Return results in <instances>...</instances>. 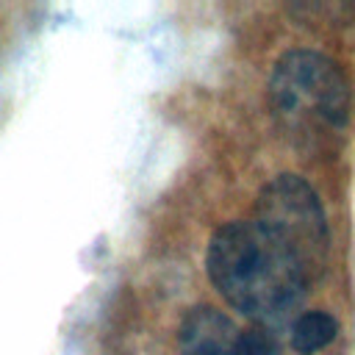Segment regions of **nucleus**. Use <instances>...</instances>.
Instances as JSON below:
<instances>
[{
	"mask_svg": "<svg viewBox=\"0 0 355 355\" xmlns=\"http://www.w3.org/2000/svg\"><path fill=\"white\" fill-rule=\"evenodd\" d=\"M205 269L219 297L258 324L286 319L311 286L300 263L252 219L227 222L211 236Z\"/></svg>",
	"mask_w": 355,
	"mask_h": 355,
	"instance_id": "f257e3e1",
	"label": "nucleus"
},
{
	"mask_svg": "<svg viewBox=\"0 0 355 355\" xmlns=\"http://www.w3.org/2000/svg\"><path fill=\"white\" fill-rule=\"evenodd\" d=\"M269 108L291 128H341L349 116V83L341 67L313 50H291L269 75Z\"/></svg>",
	"mask_w": 355,
	"mask_h": 355,
	"instance_id": "f03ea898",
	"label": "nucleus"
},
{
	"mask_svg": "<svg viewBox=\"0 0 355 355\" xmlns=\"http://www.w3.org/2000/svg\"><path fill=\"white\" fill-rule=\"evenodd\" d=\"M252 222L300 263L311 283L324 272L330 250L327 216L316 191L302 178H272L252 205Z\"/></svg>",
	"mask_w": 355,
	"mask_h": 355,
	"instance_id": "7ed1b4c3",
	"label": "nucleus"
},
{
	"mask_svg": "<svg viewBox=\"0 0 355 355\" xmlns=\"http://www.w3.org/2000/svg\"><path fill=\"white\" fill-rule=\"evenodd\" d=\"M180 355H241V330L216 308L186 311L178 327Z\"/></svg>",
	"mask_w": 355,
	"mask_h": 355,
	"instance_id": "20e7f679",
	"label": "nucleus"
},
{
	"mask_svg": "<svg viewBox=\"0 0 355 355\" xmlns=\"http://www.w3.org/2000/svg\"><path fill=\"white\" fill-rule=\"evenodd\" d=\"M336 336H338L336 316H330L327 311H308V313L297 316V322L291 327V347L300 355H313V352L330 347Z\"/></svg>",
	"mask_w": 355,
	"mask_h": 355,
	"instance_id": "39448f33",
	"label": "nucleus"
},
{
	"mask_svg": "<svg viewBox=\"0 0 355 355\" xmlns=\"http://www.w3.org/2000/svg\"><path fill=\"white\" fill-rule=\"evenodd\" d=\"M241 355H280V341L269 324H250L241 330Z\"/></svg>",
	"mask_w": 355,
	"mask_h": 355,
	"instance_id": "423d86ee",
	"label": "nucleus"
}]
</instances>
